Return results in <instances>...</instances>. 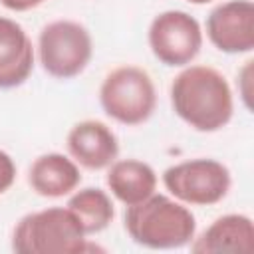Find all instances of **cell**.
<instances>
[{
    "label": "cell",
    "mask_w": 254,
    "mask_h": 254,
    "mask_svg": "<svg viewBox=\"0 0 254 254\" xmlns=\"http://www.w3.org/2000/svg\"><path fill=\"white\" fill-rule=\"evenodd\" d=\"M85 236L67 206H50L18 220L12 250L18 254H83L91 250Z\"/></svg>",
    "instance_id": "3957f363"
},
{
    "label": "cell",
    "mask_w": 254,
    "mask_h": 254,
    "mask_svg": "<svg viewBox=\"0 0 254 254\" xmlns=\"http://www.w3.org/2000/svg\"><path fill=\"white\" fill-rule=\"evenodd\" d=\"M65 206L73 212L85 234H97L105 230L115 218V206L111 196L97 187H85L81 190H75Z\"/></svg>",
    "instance_id": "5bb4252c"
},
{
    "label": "cell",
    "mask_w": 254,
    "mask_h": 254,
    "mask_svg": "<svg viewBox=\"0 0 254 254\" xmlns=\"http://www.w3.org/2000/svg\"><path fill=\"white\" fill-rule=\"evenodd\" d=\"M28 183L36 194L60 198L79 187L81 173L73 159L62 153H44L30 165Z\"/></svg>",
    "instance_id": "7c38bea8"
},
{
    "label": "cell",
    "mask_w": 254,
    "mask_h": 254,
    "mask_svg": "<svg viewBox=\"0 0 254 254\" xmlns=\"http://www.w3.org/2000/svg\"><path fill=\"white\" fill-rule=\"evenodd\" d=\"M44 2L46 0H0V4L12 12H26V10H32Z\"/></svg>",
    "instance_id": "e0dca14e"
},
{
    "label": "cell",
    "mask_w": 254,
    "mask_h": 254,
    "mask_svg": "<svg viewBox=\"0 0 254 254\" xmlns=\"http://www.w3.org/2000/svg\"><path fill=\"white\" fill-rule=\"evenodd\" d=\"M105 181L111 194L125 206L145 200L157 189V173L139 159H115L109 165Z\"/></svg>",
    "instance_id": "4fadbf2b"
},
{
    "label": "cell",
    "mask_w": 254,
    "mask_h": 254,
    "mask_svg": "<svg viewBox=\"0 0 254 254\" xmlns=\"http://www.w3.org/2000/svg\"><path fill=\"white\" fill-rule=\"evenodd\" d=\"M65 147L69 157L89 171L107 169L119 155L117 135L97 119L75 123L65 137Z\"/></svg>",
    "instance_id": "9c48e42d"
},
{
    "label": "cell",
    "mask_w": 254,
    "mask_h": 254,
    "mask_svg": "<svg viewBox=\"0 0 254 254\" xmlns=\"http://www.w3.org/2000/svg\"><path fill=\"white\" fill-rule=\"evenodd\" d=\"M163 185L183 204L210 206L228 194L232 177L228 167L220 161L198 157L165 169Z\"/></svg>",
    "instance_id": "8992f818"
},
{
    "label": "cell",
    "mask_w": 254,
    "mask_h": 254,
    "mask_svg": "<svg viewBox=\"0 0 254 254\" xmlns=\"http://www.w3.org/2000/svg\"><path fill=\"white\" fill-rule=\"evenodd\" d=\"M16 181V165L14 159L0 149V194H4Z\"/></svg>",
    "instance_id": "9a60e30c"
},
{
    "label": "cell",
    "mask_w": 254,
    "mask_h": 254,
    "mask_svg": "<svg viewBox=\"0 0 254 254\" xmlns=\"http://www.w3.org/2000/svg\"><path fill=\"white\" fill-rule=\"evenodd\" d=\"M206 36L222 54H248L254 48V4L228 0L206 18Z\"/></svg>",
    "instance_id": "ba28073f"
},
{
    "label": "cell",
    "mask_w": 254,
    "mask_h": 254,
    "mask_svg": "<svg viewBox=\"0 0 254 254\" xmlns=\"http://www.w3.org/2000/svg\"><path fill=\"white\" fill-rule=\"evenodd\" d=\"M250 77H252V62H246V65H244L242 71L238 73V83H240V95H242L244 105H246L248 109H252V103H250V89H248Z\"/></svg>",
    "instance_id": "2e32d148"
},
{
    "label": "cell",
    "mask_w": 254,
    "mask_h": 254,
    "mask_svg": "<svg viewBox=\"0 0 254 254\" xmlns=\"http://www.w3.org/2000/svg\"><path fill=\"white\" fill-rule=\"evenodd\" d=\"M187 2H190V4H208L212 0H187Z\"/></svg>",
    "instance_id": "ac0fdd59"
},
{
    "label": "cell",
    "mask_w": 254,
    "mask_h": 254,
    "mask_svg": "<svg viewBox=\"0 0 254 254\" xmlns=\"http://www.w3.org/2000/svg\"><path fill=\"white\" fill-rule=\"evenodd\" d=\"M123 224L135 244L151 250L183 248L196 234V218L190 208L181 200L157 192L127 206Z\"/></svg>",
    "instance_id": "7a4b0ae2"
},
{
    "label": "cell",
    "mask_w": 254,
    "mask_h": 254,
    "mask_svg": "<svg viewBox=\"0 0 254 254\" xmlns=\"http://www.w3.org/2000/svg\"><path fill=\"white\" fill-rule=\"evenodd\" d=\"M93 56L89 30L75 20H54L40 30L38 60L46 73L56 79L79 75Z\"/></svg>",
    "instance_id": "5b68a950"
},
{
    "label": "cell",
    "mask_w": 254,
    "mask_h": 254,
    "mask_svg": "<svg viewBox=\"0 0 254 254\" xmlns=\"http://www.w3.org/2000/svg\"><path fill=\"white\" fill-rule=\"evenodd\" d=\"M190 250L194 254H224L240 252L248 254L254 250V224L246 214H224L212 220V224L198 236L192 238Z\"/></svg>",
    "instance_id": "8fae6325"
},
{
    "label": "cell",
    "mask_w": 254,
    "mask_h": 254,
    "mask_svg": "<svg viewBox=\"0 0 254 254\" xmlns=\"http://www.w3.org/2000/svg\"><path fill=\"white\" fill-rule=\"evenodd\" d=\"M153 56L171 67L190 64L202 48V30L194 16L183 10H165L157 14L147 32Z\"/></svg>",
    "instance_id": "52a82bcc"
},
{
    "label": "cell",
    "mask_w": 254,
    "mask_h": 254,
    "mask_svg": "<svg viewBox=\"0 0 254 254\" xmlns=\"http://www.w3.org/2000/svg\"><path fill=\"white\" fill-rule=\"evenodd\" d=\"M34 69V46L26 30L0 16V89L22 85Z\"/></svg>",
    "instance_id": "30bf717a"
},
{
    "label": "cell",
    "mask_w": 254,
    "mask_h": 254,
    "mask_svg": "<svg viewBox=\"0 0 254 254\" xmlns=\"http://www.w3.org/2000/svg\"><path fill=\"white\" fill-rule=\"evenodd\" d=\"M173 111L192 129L212 133L228 125L234 97L226 77L210 65H189L171 83Z\"/></svg>",
    "instance_id": "6da1fadb"
},
{
    "label": "cell",
    "mask_w": 254,
    "mask_h": 254,
    "mask_svg": "<svg viewBox=\"0 0 254 254\" xmlns=\"http://www.w3.org/2000/svg\"><path fill=\"white\" fill-rule=\"evenodd\" d=\"M99 103L121 125L145 123L157 107V89L151 75L139 65L111 69L99 87Z\"/></svg>",
    "instance_id": "277c9868"
}]
</instances>
